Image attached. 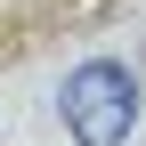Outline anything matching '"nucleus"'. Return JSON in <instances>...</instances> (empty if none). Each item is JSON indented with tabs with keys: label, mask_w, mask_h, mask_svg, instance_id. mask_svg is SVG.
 Wrapping results in <instances>:
<instances>
[{
	"label": "nucleus",
	"mask_w": 146,
	"mask_h": 146,
	"mask_svg": "<svg viewBox=\"0 0 146 146\" xmlns=\"http://www.w3.org/2000/svg\"><path fill=\"white\" fill-rule=\"evenodd\" d=\"M138 122V73L114 57H89L65 73V130L81 146H122Z\"/></svg>",
	"instance_id": "obj_1"
}]
</instances>
